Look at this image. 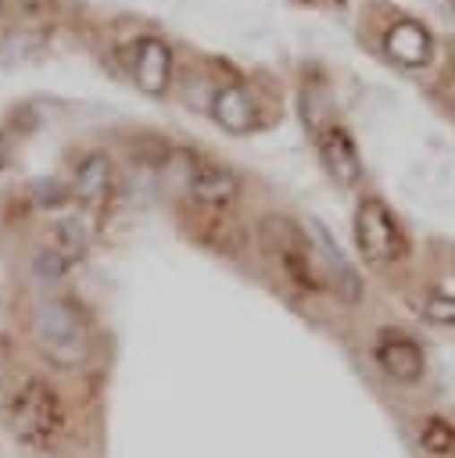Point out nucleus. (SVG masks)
<instances>
[{"label": "nucleus", "instance_id": "obj_1", "mask_svg": "<svg viewBox=\"0 0 455 458\" xmlns=\"http://www.w3.org/2000/svg\"><path fill=\"white\" fill-rule=\"evenodd\" d=\"M29 336L54 372H82L93 361V326L86 311L61 293H47L32 304Z\"/></svg>", "mask_w": 455, "mask_h": 458}, {"label": "nucleus", "instance_id": "obj_2", "mask_svg": "<svg viewBox=\"0 0 455 458\" xmlns=\"http://www.w3.org/2000/svg\"><path fill=\"white\" fill-rule=\"evenodd\" d=\"M7 426L21 447L36 454L57 451L61 437L68 433V408L61 390L43 376H29L7 401Z\"/></svg>", "mask_w": 455, "mask_h": 458}, {"label": "nucleus", "instance_id": "obj_3", "mask_svg": "<svg viewBox=\"0 0 455 458\" xmlns=\"http://www.w3.org/2000/svg\"><path fill=\"white\" fill-rule=\"evenodd\" d=\"M258 243L279 265V272L287 276L290 286H297L305 293H322V290L333 286L330 268H326L315 240L297 222H290L283 215H269L258 225Z\"/></svg>", "mask_w": 455, "mask_h": 458}, {"label": "nucleus", "instance_id": "obj_4", "mask_svg": "<svg viewBox=\"0 0 455 458\" xmlns=\"http://www.w3.org/2000/svg\"><path fill=\"white\" fill-rule=\"evenodd\" d=\"M355 243L369 265H394L408 254V240L394 211L380 197H365L355 211Z\"/></svg>", "mask_w": 455, "mask_h": 458}, {"label": "nucleus", "instance_id": "obj_5", "mask_svg": "<svg viewBox=\"0 0 455 458\" xmlns=\"http://www.w3.org/2000/svg\"><path fill=\"white\" fill-rule=\"evenodd\" d=\"M373 361L394 383H419L426 372V354H423L419 340H412L408 333H398V329H383L376 336Z\"/></svg>", "mask_w": 455, "mask_h": 458}, {"label": "nucleus", "instance_id": "obj_6", "mask_svg": "<svg viewBox=\"0 0 455 458\" xmlns=\"http://www.w3.org/2000/svg\"><path fill=\"white\" fill-rule=\"evenodd\" d=\"M183 193H186L193 204H204V208H226V204L236 200V193H240V179H236L226 165L197 161V157L186 154Z\"/></svg>", "mask_w": 455, "mask_h": 458}, {"label": "nucleus", "instance_id": "obj_7", "mask_svg": "<svg viewBox=\"0 0 455 458\" xmlns=\"http://www.w3.org/2000/svg\"><path fill=\"white\" fill-rule=\"evenodd\" d=\"M315 147H319V161H322V168L330 172L333 182L355 186L362 179V161H358V150H355L344 125H337V122L319 125L315 129Z\"/></svg>", "mask_w": 455, "mask_h": 458}, {"label": "nucleus", "instance_id": "obj_8", "mask_svg": "<svg viewBox=\"0 0 455 458\" xmlns=\"http://www.w3.org/2000/svg\"><path fill=\"white\" fill-rule=\"evenodd\" d=\"M129 61H133V75H136L143 93L161 97L168 89V75H172V50H168V43H161L158 36H143V39L133 43Z\"/></svg>", "mask_w": 455, "mask_h": 458}, {"label": "nucleus", "instance_id": "obj_9", "mask_svg": "<svg viewBox=\"0 0 455 458\" xmlns=\"http://www.w3.org/2000/svg\"><path fill=\"white\" fill-rule=\"evenodd\" d=\"M383 50L391 61H398L401 68H423L434 57V39L419 21H394L383 32Z\"/></svg>", "mask_w": 455, "mask_h": 458}, {"label": "nucleus", "instance_id": "obj_10", "mask_svg": "<svg viewBox=\"0 0 455 458\" xmlns=\"http://www.w3.org/2000/svg\"><path fill=\"white\" fill-rule=\"evenodd\" d=\"M72 197L86 208H104L111 197V161L104 154H90L82 157V165L75 168L72 179Z\"/></svg>", "mask_w": 455, "mask_h": 458}, {"label": "nucleus", "instance_id": "obj_11", "mask_svg": "<svg viewBox=\"0 0 455 458\" xmlns=\"http://www.w3.org/2000/svg\"><path fill=\"white\" fill-rule=\"evenodd\" d=\"M211 114H215V122H219L222 129H229V132H251V129H254V118H258L251 93H247L244 86H236V82L222 86V89L211 97Z\"/></svg>", "mask_w": 455, "mask_h": 458}, {"label": "nucleus", "instance_id": "obj_12", "mask_svg": "<svg viewBox=\"0 0 455 458\" xmlns=\"http://www.w3.org/2000/svg\"><path fill=\"white\" fill-rule=\"evenodd\" d=\"M416 444L430 458H455V422L444 415H423L416 422Z\"/></svg>", "mask_w": 455, "mask_h": 458}, {"label": "nucleus", "instance_id": "obj_13", "mask_svg": "<svg viewBox=\"0 0 455 458\" xmlns=\"http://www.w3.org/2000/svg\"><path fill=\"white\" fill-rule=\"evenodd\" d=\"M47 247H50L61 261L75 265V261L86 254V247H90V233H86V225H82L79 218H61V222L50 225V233H47Z\"/></svg>", "mask_w": 455, "mask_h": 458}, {"label": "nucleus", "instance_id": "obj_14", "mask_svg": "<svg viewBox=\"0 0 455 458\" xmlns=\"http://www.w3.org/2000/svg\"><path fill=\"white\" fill-rule=\"evenodd\" d=\"M423 315H426L430 322H437V326H455V297H451V293H434V297H426Z\"/></svg>", "mask_w": 455, "mask_h": 458}]
</instances>
